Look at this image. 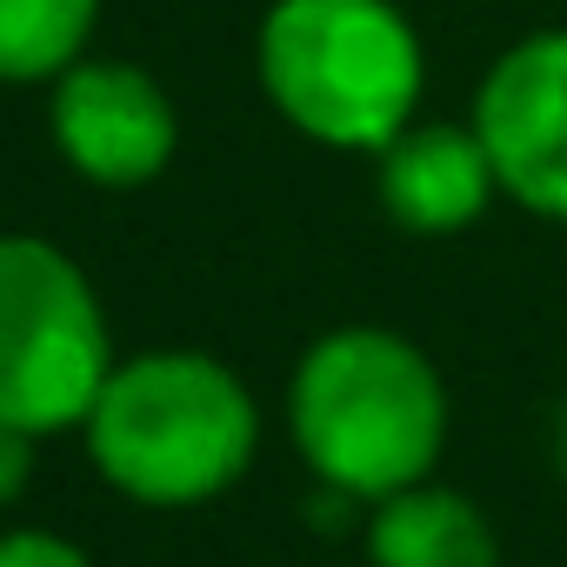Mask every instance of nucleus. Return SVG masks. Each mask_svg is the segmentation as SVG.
Returning <instances> with one entry per match:
<instances>
[{
  "instance_id": "1",
  "label": "nucleus",
  "mask_w": 567,
  "mask_h": 567,
  "mask_svg": "<svg viewBox=\"0 0 567 567\" xmlns=\"http://www.w3.org/2000/svg\"><path fill=\"white\" fill-rule=\"evenodd\" d=\"M288 434L315 487L374 507L434 474L447 447V388L408 334L334 328L288 381Z\"/></svg>"
},
{
  "instance_id": "2",
  "label": "nucleus",
  "mask_w": 567,
  "mask_h": 567,
  "mask_svg": "<svg viewBox=\"0 0 567 567\" xmlns=\"http://www.w3.org/2000/svg\"><path fill=\"white\" fill-rule=\"evenodd\" d=\"M81 427L101 481L141 507H200L227 494L260 447V408L247 381L194 348L114 361Z\"/></svg>"
},
{
  "instance_id": "3",
  "label": "nucleus",
  "mask_w": 567,
  "mask_h": 567,
  "mask_svg": "<svg viewBox=\"0 0 567 567\" xmlns=\"http://www.w3.org/2000/svg\"><path fill=\"white\" fill-rule=\"evenodd\" d=\"M254 68L280 121L341 154H381L427 87L421 34L394 0H274Z\"/></svg>"
},
{
  "instance_id": "4",
  "label": "nucleus",
  "mask_w": 567,
  "mask_h": 567,
  "mask_svg": "<svg viewBox=\"0 0 567 567\" xmlns=\"http://www.w3.org/2000/svg\"><path fill=\"white\" fill-rule=\"evenodd\" d=\"M114 374V341L87 267L41 240L0 234V421L34 441L94 414Z\"/></svg>"
},
{
  "instance_id": "5",
  "label": "nucleus",
  "mask_w": 567,
  "mask_h": 567,
  "mask_svg": "<svg viewBox=\"0 0 567 567\" xmlns=\"http://www.w3.org/2000/svg\"><path fill=\"white\" fill-rule=\"evenodd\" d=\"M474 134L514 207L567 220V28H540L487 68Z\"/></svg>"
},
{
  "instance_id": "6",
  "label": "nucleus",
  "mask_w": 567,
  "mask_h": 567,
  "mask_svg": "<svg viewBox=\"0 0 567 567\" xmlns=\"http://www.w3.org/2000/svg\"><path fill=\"white\" fill-rule=\"evenodd\" d=\"M48 127L61 161L94 187H147L167 174L181 147V114L167 87L134 61H94V54H81L54 81Z\"/></svg>"
},
{
  "instance_id": "7",
  "label": "nucleus",
  "mask_w": 567,
  "mask_h": 567,
  "mask_svg": "<svg viewBox=\"0 0 567 567\" xmlns=\"http://www.w3.org/2000/svg\"><path fill=\"white\" fill-rule=\"evenodd\" d=\"M374 187H381V207L394 227L408 234H461L487 214V200L501 194L494 181V161L467 127L454 121H414L401 127L381 154H374Z\"/></svg>"
},
{
  "instance_id": "8",
  "label": "nucleus",
  "mask_w": 567,
  "mask_h": 567,
  "mask_svg": "<svg viewBox=\"0 0 567 567\" xmlns=\"http://www.w3.org/2000/svg\"><path fill=\"white\" fill-rule=\"evenodd\" d=\"M368 560L374 567H501V540L467 494L414 481V487L374 501Z\"/></svg>"
},
{
  "instance_id": "9",
  "label": "nucleus",
  "mask_w": 567,
  "mask_h": 567,
  "mask_svg": "<svg viewBox=\"0 0 567 567\" xmlns=\"http://www.w3.org/2000/svg\"><path fill=\"white\" fill-rule=\"evenodd\" d=\"M101 21V0H0V87L61 81Z\"/></svg>"
},
{
  "instance_id": "10",
  "label": "nucleus",
  "mask_w": 567,
  "mask_h": 567,
  "mask_svg": "<svg viewBox=\"0 0 567 567\" xmlns=\"http://www.w3.org/2000/svg\"><path fill=\"white\" fill-rule=\"evenodd\" d=\"M0 567H94V560L54 527H14L0 534Z\"/></svg>"
},
{
  "instance_id": "11",
  "label": "nucleus",
  "mask_w": 567,
  "mask_h": 567,
  "mask_svg": "<svg viewBox=\"0 0 567 567\" xmlns=\"http://www.w3.org/2000/svg\"><path fill=\"white\" fill-rule=\"evenodd\" d=\"M34 481V434L14 427V421H0V507H14Z\"/></svg>"
},
{
  "instance_id": "12",
  "label": "nucleus",
  "mask_w": 567,
  "mask_h": 567,
  "mask_svg": "<svg viewBox=\"0 0 567 567\" xmlns=\"http://www.w3.org/2000/svg\"><path fill=\"white\" fill-rule=\"evenodd\" d=\"M554 454H560V474H567V408H560V427H554Z\"/></svg>"
}]
</instances>
